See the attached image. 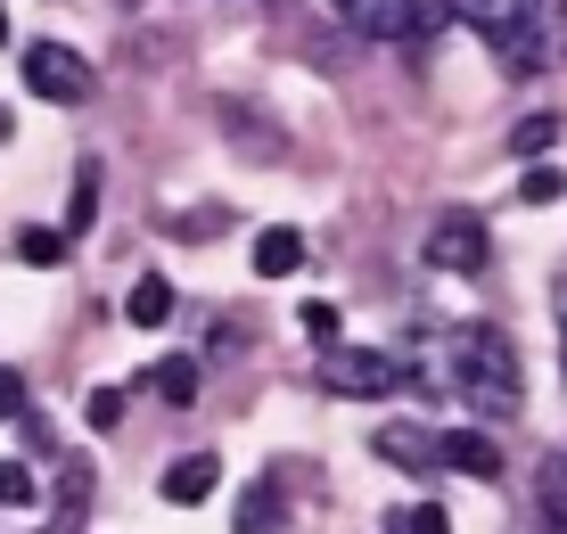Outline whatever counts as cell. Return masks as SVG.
Returning <instances> with one entry per match:
<instances>
[{
    "mask_svg": "<svg viewBox=\"0 0 567 534\" xmlns=\"http://www.w3.org/2000/svg\"><path fill=\"white\" fill-rule=\"evenodd\" d=\"M453 387L485 411V420H511V411L526 403V370H518L511 329H494V321L453 329Z\"/></svg>",
    "mask_w": 567,
    "mask_h": 534,
    "instance_id": "1",
    "label": "cell"
},
{
    "mask_svg": "<svg viewBox=\"0 0 567 534\" xmlns=\"http://www.w3.org/2000/svg\"><path fill=\"white\" fill-rule=\"evenodd\" d=\"M312 379L329 394H346V403H379V394L412 387V370H403L395 353H379V346H312Z\"/></svg>",
    "mask_w": 567,
    "mask_h": 534,
    "instance_id": "2",
    "label": "cell"
},
{
    "mask_svg": "<svg viewBox=\"0 0 567 534\" xmlns=\"http://www.w3.org/2000/svg\"><path fill=\"white\" fill-rule=\"evenodd\" d=\"M511 58L518 74H543V66H559L567 58V0H526V25L511 33Z\"/></svg>",
    "mask_w": 567,
    "mask_h": 534,
    "instance_id": "3",
    "label": "cell"
},
{
    "mask_svg": "<svg viewBox=\"0 0 567 534\" xmlns=\"http://www.w3.org/2000/svg\"><path fill=\"white\" fill-rule=\"evenodd\" d=\"M485 255H494V239H485L477 214H436V230H427V264H436V271H461V280H477Z\"/></svg>",
    "mask_w": 567,
    "mask_h": 534,
    "instance_id": "4",
    "label": "cell"
},
{
    "mask_svg": "<svg viewBox=\"0 0 567 534\" xmlns=\"http://www.w3.org/2000/svg\"><path fill=\"white\" fill-rule=\"evenodd\" d=\"M329 9L354 33H370V42H412V33L436 25V9H420V0H329Z\"/></svg>",
    "mask_w": 567,
    "mask_h": 534,
    "instance_id": "5",
    "label": "cell"
},
{
    "mask_svg": "<svg viewBox=\"0 0 567 534\" xmlns=\"http://www.w3.org/2000/svg\"><path fill=\"white\" fill-rule=\"evenodd\" d=\"M25 91L74 107V99H91V66H83L74 50H58V42H33V50H25Z\"/></svg>",
    "mask_w": 567,
    "mask_h": 534,
    "instance_id": "6",
    "label": "cell"
},
{
    "mask_svg": "<svg viewBox=\"0 0 567 534\" xmlns=\"http://www.w3.org/2000/svg\"><path fill=\"white\" fill-rule=\"evenodd\" d=\"M370 452H379L386 469H403V477H436L444 469V437L420 428V420H386L379 437H370Z\"/></svg>",
    "mask_w": 567,
    "mask_h": 534,
    "instance_id": "7",
    "label": "cell"
},
{
    "mask_svg": "<svg viewBox=\"0 0 567 534\" xmlns=\"http://www.w3.org/2000/svg\"><path fill=\"white\" fill-rule=\"evenodd\" d=\"M50 510H58V526H83V510H91V452H58Z\"/></svg>",
    "mask_w": 567,
    "mask_h": 534,
    "instance_id": "8",
    "label": "cell"
},
{
    "mask_svg": "<svg viewBox=\"0 0 567 534\" xmlns=\"http://www.w3.org/2000/svg\"><path fill=\"white\" fill-rule=\"evenodd\" d=\"M453 17H461V25H477L494 50H511V33L526 25V0H453Z\"/></svg>",
    "mask_w": 567,
    "mask_h": 534,
    "instance_id": "9",
    "label": "cell"
},
{
    "mask_svg": "<svg viewBox=\"0 0 567 534\" xmlns=\"http://www.w3.org/2000/svg\"><path fill=\"white\" fill-rule=\"evenodd\" d=\"M156 485H165V502H206V493L223 485V461H214V452H189V461H173Z\"/></svg>",
    "mask_w": 567,
    "mask_h": 534,
    "instance_id": "10",
    "label": "cell"
},
{
    "mask_svg": "<svg viewBox=\"0 0 567 534\" xmlns=\"http://www.w3.org/2000/svg\"><path fill=\"white\" fill-rule=\"evenodd\" d=\"M444 469H461V477H502V452H494V437H477V428H453V437H444Z\"/></svg>",
    "mask_w": 567,
    "mask_h": 534,
    "instance_id": "11",
    "label": "cell"
},
{
    "mask_svg": "<svg viewBox=\"0 0 567 534\" xmlns=\"http://www.w3.org/2000/svg\"><path fill=\"white\" fill-rule=\"evenodd\" d=\"M297 264H305V230H288V223L256 230V271H264V280H288Z\"/></svg>",
    "mask_w": 567,
    "mask_h": 534,
    "instance_id": "12",
    "label": "cell"
},
{
    "mask_svg": "<svg viewBox=\"0 0 567 534\" xmlns=\"http://www.w3.org/2000/svg\"><path fill=\"white\" fill-rule=\"evenodd\" d=\"M124 321H132V329H165V321H173V280H165V271L132 280V296H124Z\"/></svg>",
    "mask_w": 567,
    "mask_h": 534,
    "instance_id": "13",
    "label": "cell"
},
{
    "mask_svg": "<svg viewBox=\"0 0 567 534\" xmlns=\"http://www.w3.org/2000/svg\"><path fill=\"white\" fill-rule=\"evenodd\" d=\"M91 223H100V156H83V165H74V206H66V239H83Z\"/></svg>",
    "mask_w": 567,
    "mask_h": 534,
    "instance_id": "14",
    "label": "cell"
},
{
    "mask_svg": "<svg viewBox=\"0 0 567 534\" xmlns=\"http://www.w3.org/2000/svg\"><path fill=\"white\" fill-rule=\"evenodd\" d=\"M148 387L165 394L173 411H182V403H198V362H189V353H165V362L148 370Z\"/></svg>",
    "mask_w": 567,
    "mask_h": 534,
    "instance_id": "15",
    "label": "cell"
},
{
    "mask_svg": "<svg viewBox=\"0 0 567 534\" xmlns=\"http://www.w3.org/2000/svg\"><path fill=\"white\" fill-rule=\"evenodd\" d=\"M66 230H42V223H25V230H17V264H33V271H58V264H66Z\"/></svg>",
    "mask_w": 567,
    "mask_h": 534,
    "instance_id": "16",
    "label": "cell"
},
{
    "mask_svg": "<svg viewBox=\"0 0 567 534\" xmlns=\"http://www.w3.org/2000/svg\"><path fill=\"white\" fill-rule=\"evenodd\" d=\"M239 534H280V493H271V485H247V502H239Z\"/></svg>",
    "mask_w": 567,
    "mask_h": 534,
    "instance_id": "17",
    "label": "cell"
},
{
    "mask_svg": "<svg viewBox=\"0 0 567 534\" xmlns=\"http://www.w3.org/2000/svg\"><path fill=\"white\" fill-rule=\"evenodd\" d=\"M543 518H551V534H567V452L543 461Z\"/></svg>",
    "mask_w": 567,
    "mask_h": 534,
    "instance_id": "18",
    "label": "cell"
},
{
    "mask_svg": "<svg viewBox=\"0 0 567 534\" xmlns=\"http://www.w3.org/2000/svg\"><path fill=\"white\" fill-rule=\"evenodd\" d=\"M83 420L100 428V437H107V428H124V387H91L83 394Z\"/></svg>",
    "mask_w": 567,
    "mask_h": 534,
    "instance_id": "19",
    "label": "cell"
},
{
    "mask_svg": "<svg viewBox=\"0 0 567 534\" xmlns=\"http://www.w3.org/2000/svg\"><path fill=\"white\" fill-rule=\"evenodd\" d=\"M551 141H559V115H526V124L511 132V148H518V156H543Z\"/></svg>",
    "mask_w": 567,
    "mask_h": 534,
    "instance_id": "20",
    "label": "cell"
},
{
    "mask_svg": "<svg viewBox=\"0 0 567 534\" xmlns=\"http://www.w3.org/2000/svg\"><path fill=\"white\" fill-rule=\"evenodd\" d=\"M395 534H453V518L436 502H412V510H395Z\"/></svg>",
    "mask_w": 567,
    "mask_h": 534,
    "instance_id": "21",
    "label": "cell"
},
{
    "mask_svg": "<svg viewBox=\"0 0 567 534\" xmlns=\"http://www.w3.org/2000/svg\"><path fill=\"white\" fill-rule=\"evenodd\" d=\"M297 321H305V338H312V346H338V329H346V312H338V305H305V312H297Z\"/></svg>",
    "mask_w": 567,
    "mask_h": 534,
    "instance_id": "22",
    "label": "cell"
},
{
    "mask_svg": "<svg viewBox=\"0 0 567 534\" xmlns=\"http://www.w3.org/2000/svg\"><path fill=\"white\" fill-rule=\"evenodd\" d=\"M518 197H526V206H559V197H567V182H559L551 165H535V173L518 182Z\"/></svg>",
    "mask_w": 567,
    "mask_h": 534,
    "instance_id": "23",
    "label": "cell"
},
{
    "mask_svg": "<svg viewBox=\"0 0 567 534\" xmlns=\"http://www.w3.org/2000/svg\"><path fill=\"white\" fill-rule=\"evenodd\" d=\"M0 420H25V379L17 370H0Z\"/></svg>",
    "mask_w": 567,
    "mask_h": 534,
    "instance_id": "24",
    "label": "cell"
},
{
    "mask_svg": "<svg viewBox=\"0 0 567 534\" xmlns=\"http://www.w3.org/2000/svg\"><path fill=\"white\" fill-rule=\"evenodd\" d=\"M0 502H33V477L17 461H0Z\"/></svg>",
    "mask_w": 567,
    "mask_h": 534,
    "instance_id": "25",
    "label": "cell"
},
{
    "mask_svg": "<svg viewBox=\"0 0 567 534\" xmlns=\"http://www.w3.org/2000/svg\"><path fill=\"white\" fill-rule=\"evenodd\" d=\"M551 305H559V353H567V280L551 288Z\"/></svg>",
    "mask_w": 567,
    "mask_h": 534,
    "instance_id": "26",
    "label": "cell"
},
{
    "mask_svg": "<svg viewBox=\"0 0 567 534\" xmlns=\"http://www.w3.org/2000/svg\"><path fill=\"white\" fill-rule=\"evenodd\" d=\"M0 42H9V17H0Z\"/></svg>",
    "mask_w": 567,
    "mask_h": 534,
    "instance_id": "27",
    "label": "cell"
},
{
    "mask_svg": "<svg viewBox=\"0 0 567 534\" xmlns=\"http://www.w3.org/2000/svg\"><path fill=\"white\" fill-rule=\"evenodd\" d=\"M0 132H9V115H0Z\"/></svg>",
    "mask_w": 567,
    "mask_h": 534,
    "instance_id": "28",
    "label": "cell"
}]
</instances>
